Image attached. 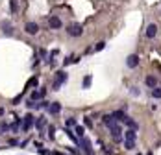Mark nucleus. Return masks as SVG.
Returning a JSON list of instances; mask_svg holds the SVG:
<instances>
[{
    "label": "nucleus",
    "instance_id": "obj_14",
    "mask_svg": "<svg viewBox=\"0 0 161 155\" xmlns=\"http://www.w3.org/2000/svg\"><path fill=\"white\" fill-rule=\"evenodd\" d=\"M124 124H126V126L130 127V129H135V131H137V122H135V120L133 118H130V116H126V120H124Z\"/></svg>",
    "mask_w": 161,
    "mask_h": 155
},
{
    "label": "nucleus",
    "instance_id": "obj_6",
    "mask_svg": "<svg viewBox=\"0 0 161 155\" xmlns=\"http://www.w3.org/2000/svg\"><path fill=\"white\" fill-rule=\"evenodd\" d=\"M126 65L130 68H135L139 65V56L137 54H132V56H128V59H126Z\"/></svg>",
    "mask_w": 161,
    "mask_h": 155
},
{
    "label": "nucleus",
    "instance_id": "obj_31",
    "mask_svg": "<svg viewBox=\"0 0 161 155\" xmlns=\"http://www.w3.org/2000/svg\"><path fill=\"white\" fill-rule=\"evenodd\" d=\"M146 155H152V153H146Z\"/></svg>",
    "mask_w": 161,
    "mask_h": 155
},
{
    "label": "nucleus",
    "instance_id": "obj_1",
    "mask_svg": "<svg viewBox=\"0 0 161 155\" xmlns=\"http://www.w3.org/2000/svg\"><path fill=\"white\" fill-rule=\"evenodd\" d=\"M108 127H109V131H111V137L115 138V141H117V142H120V141H122V127H120L117 122L109 124Z\"/></svg>",
    "mask_w": 161,
    "mask_h": 155
},
{
    "label": "nucleus",
    "instance_id": "obj_26",
    "mask_svg": "<svg viewBox=\"0 0 161 155\" xmlns=\"http://www.w3.org/2000/svg\"><path fill=\"white\" fill-rule=\"evenodd\" d=\"M83 124H85V126H87V127H91V126H93V124H91V118H87V116H85V120H83Z\"/></svg>",
    "mask_w": 161,
    "mask_h": 155
},
{
    "label": "nucleus",
    "instance_id": "obj_17",
    "mask_svg": "<svg viewBox=\"0 0 161 155\" xmlns=\"http://www.w3.org/2000/svg\"><path fill=\"white\" fill-rule=\"evenodd\" d=\"M74 133H76L80 138H83V135H85V129H83V126H76V129H74Z\"/></svg>",
    "mask_w": 161,
    "mask_h": 155
},
{
    "label": "nucleus",
    "instance_id": "obj_25",
    "mask_svg": "<svg viewBox=\"0 0 161 155\" xmlns=\"http://www.w3.org/2000/svg\"><path fill=\"white\" fill-rule=\"evenodd\" d=\"M124 148H126V149H133L135 148V142H126V141H124Z\"/></svg>",
    "mask_w": 161,
    "mask_h": 155
},
{
    "label": "nucleus",
    "instance_id": "obj_5",
    "mask_svg": "<svg viewBox=\"0 0 161 155\" xmlns=\"http://www.w3.org/2000/svg\"><path fill=\"white\" fill-rule=\"evenodd\" d=\"M44 94H46V89H39V91H33L32 94H30V100H32V102H37V100L44 98Z\"/></svg>",
    "mask_w": 161,
    "mask_h": 155
},
{
    "label": "nucleus",
    "instance_id": "obj_29",
    "mask_svg": "<svg viewBox=\"0 0 161 155\" xmlns=\"http://www.w3.org/2000/svg\"><path fill=\"white\" fill-rule=\"evenodd\" d=\"M0 116H4V109L2 107H0Z\"/></svg>",
    "mask_w": 161,
    "mask_h": 155
},
{
    "label": "nucleus",
    "instance_id": "obj_18",
    "mask_svg": "<svg viewBox=\"0 0 161 155\" xmlns=\"http://www.w3.org/2000/svg\"><path fill=\"white\" fill-rule=\"evenodd\" d=\"M44 124H46V120H44V118H37V120H35V127H37V129H41Z\"/></svg>",
    "mask_w": 161,
    "mask_h": 155
},
{
    "label": "nucleus",
    "instance_id": "obj_21",
    "mask_svg": "<svg viewBox=\"0 0 161 155\" xmlns=\"http://www.w3.org/2000/svg\"><path fill=\"white\" fill-rule=\"evenodd\" d=\"M104 48H105V43L100 41V43H96V46H94V52H100V50H104Z\"/></svg>",
    "mask_w": 161,
    "mask_h": 155
},
{
    "label": "nucleus",
    "instance_id": "obj_11",
    "mask_svg": "<svg viewBox=\"0 0 161 155\" xmlns=\"http://www.w3.org/2000/svg\"><path fill=\"white\" fill-rule=\"evenodd\" d=\"M155 35H158V26L152 22V24H148V28H146V37L148 39H154Z\"/></svg>",
    "mask_w": 161,
    "mask_h": 155
},
{
    "label": "nucleus",
    "instance_id": "obj_12",
    "mask_svg": "<svg viewBox=\"0 0 161 155\" xmlns=\"http://www.w3.org/2000/svg\"><path fill=\"white\" fill-rule=\"evenodd\" d=\"M59 111H61V103H58V102H52V103H50V107H48V113H50V114H58Z\"/></svg>",
    "mask_w": 161,
    "mask_h": 155
},
{
    "label": "nucleus",
    "instance_id": "obj_16",
    "mask_svg": "<svg viewBox=\"0 0 161 155\" xmlns=\"http://www.w3.org/2000/svg\"><path fill=\"white\" fill-rule=\"evenodd\" d=\"M146 85H148V87H152V89H155V87H158V79H155L154 76H148L146 78Z\"/></svg>",
    "mask_w": 161,
    "mask_h": 155
},
{
    "label": "nucleus",
    "instance_id": "obj_15",
    "mask_svg": "<svg viewBox=\"0 0 161 155\" xmlns=\"http://www.w3.org/2000/svg\"><path fill=\"white\" fill-rule=\"evenodd\" d=\"M2 30H4V33H6V35H11V22H9V21H4L2 22Z\"/></svg>",
    "mask_w": 161,
    "mask_h": 155
},
{
    "label": "nucleus",
    "instance_id": "obj_9",
    "mask_svg": "<svg viewBox=\"0 0 161 155\" xmlns=\"http://www.w3.org/2000/svg\"><path fill=\"white\" fill-rule=\"evenodd\" d=\"M48 26L52 28V30H59L63 24H61V21H59V17H50L48 19Z\"/></svg>",
    "mask_w": 161,
    "mask_h": 155
},
{
    "label": "nucleus",
    "instance_id": "obj_22",
    "mask_svg": "<svg viewBox=\"0 0 161 155\" xmlns=\"http://www.w3.org/2000/svg\"><path fill=\"white\" fill-rule=\"evenodd\" d=\"M9 8H11V11H13V13H17V9H19L17 0H11V2H9Z\"/></svg>",
    "mask_w": 161,
    "mask_h": 155
},
{
    "label": "nucleus",
    "instance_id": "obj_8",
    "mask_svg": "<svg viewBox=\"0 0 161 155\" xmlns=\"http://www.w3.org/2000/svg\"><path fill=\"white\" fill-rule=\"evenodd\" d=\"M80 144H82L83 152L87 155H93V148H91V142H89V138H80Z\"/></svg>",
    "mask_w": 161,
    "mask_h": 155
},
{
    "label": "nucleus",
    "instance_id": "obj_23",
    "mask_svg": "<svg viewBox=\"0 0 161 155\" xmlns=\"http://www.w3.org/2000/svg\"><path fill=\"white\" fill-rule=\"evenodd\" d=\"M67 127H76V120H74V118H69V120H67Z\"/></svg>",
    "mask_w": 161,
    "mask_h": 155
},
{
    "label": "nucleus",
    "instance_id": "obj_3",
    "mask_svg": "<svg viewBox=\"0 0 161 155\" xmlns=\"http://www.w3.org/2000/svg\"><path fill=\"white\" fill-rule=\"evenodd\" d=\"M67 33L70 37H80L83 33V28H82V24H70V26L67 28Z\"/></svg>",
    "mask_w": 161,
    "mask_h": 155
},
{
    "label": "nucleus",
    "instance_id": "obj_28",
    "mask_svg": "<svg viewBox=\"0 0 161 155\" xmlns=\"http://www.w3.org/2000/svg\"><path fill=\"white\" fill-rule=\"evenodd\" d=\"M17 144H19V142L15 141V138H9V146H17Z\"/></svg>",
    "mask_w": 161,
    "mask_h": 155
},
{
    "label": "nucleus",
    "instance_id": "obj_2",
    "mask_svg": "<svg viewBox=\"0 0 161 155\" xmlns=\"http://www.w3.org/2000/svg\"><path fill=\"white\" fill-rule=\"evenodd\" d=\"M67 78H69V76H67V72H65V70H59V72H58V76H56V79H54V85H52L54 91H58V89L61 87L65 81H67Z\"/></svg>",
    "mask_w": 161,
    "mask_h": 155
},
{
    "label": "nucleus",
    "instance_id": "obj_24",
    "mask_svg": "<svg viewBox=\"0 0 161 155\" xmlns=\"http://www.w3.org/2000/svg\"><path fill=\"white\" fill-rule=\"evenodd\" d=\"M54 133H56V127H54V126H50V127H48V137H50V138H54V137H56Z\"/></svg>",
    "mask_w": 161,
    "mask_h": 155
},
{
    "label": "nucleus",
    "instance_id": "obj_10",
    "mask_svg": "<svg viewBox=\"0 0 161 155\" xmlns=\"http://www.w3.org/2000/svg\"><path fill=\"white\" fill-rule=\"evenodd\" d=\"M24 30H26V33H30V35H35V33L39 32V26H37L35 22H26Z\"/></svg>",
    "mask_w": 161,
    "mask_h": 155
},
{
    "label": "nucleus",
    "instance_id": "obj_13",
    "mask_svg": "<svg viewBox=\"0 0 161 155\" xmlns=\"http://www.w3.org/2000/svg\"><path fill=\"white\" fill-rule=\"evenodd\" d=\"M111 116H113L115 120H119V122H124V120H126V116H128V114L124 113V111H115V113L111 114Z\"/></svg>",
    "mask_w": 161,
    "mask_h": 155
},
{
    "label": "nucleus",
    "instance_id": "obj_19",
    "mask_svg": "<svg viewBox=\"0 0 161 155\" xmlns=\"http://www.w3.org/2000/svg\"><path fill=\"white\" fill-rule=\"evenodd\" d=\"M91 81H93V78H91V76H85V78H83V89H89Z\"/></svg>",
    "mask_w": 161,
    "mask_h": 155
},
{
    "label": "nucleus",
    "instance_id": "obj_27",
    "mask_svg": "<svg viewBox=\"0 0 161 155\" xmlns=\"http://www.w3.org/2000/svg\"><path fill=\"white\" fill-rule=\"evenodd\" d=\"M130 92H132L133 96H137V94H139V89H137V87H132V91H130Z\"/></svg>",
    "mask_w": 161,
    "mask_h": 155
},
{
    "label": "nucleus",
    "instance_id": "obj_32",
    "mask_svg": "<svg viewBox=\"0 0 161 155\" xmlns=\"http://www.w3.org/2000/svg\"><path fill=\"white\" fill-rule=\"evenodd\" d=\"M137 155H141V153H137Z\"/></svg>",
    "mask_w": 161,
    "mask_h": 155
},
{
    "label": "nucleus",
    "instance_id": "obj_4",
    "mask_svg": "<svg viewBox=\"0 0 161 155\" xmlns=\"http://www.w3.org/2000/svg\"><path fill=\"white\" fill-rule=\"evenodd\" d=\"M33 124H35V116H33L32 113H28L26 116L22 118V131H28V129L32 127Z\"/></svg>",
    "mask_w": 161,
    "mask_h": 155
},
{
    "label": "nucleus",
    "instance_id": "obj_7",
    "mask_svg": "<svg viewBox=\"0 0 161 155\" xmlns=\"http://www.w3.org/2000/svg\"><path fill=\"white\" fill-rule=\"evenodd\" d=\"M135 138H137L135 129H126V131H124V141L126 142H135Z\"/></svg>",
    "mask_w": 161,
    "mask_h": 155
},
{
    "label": "nucleus",
    "instance_id": "obj_30",
    "mask_svg": "<svg viewBox=\"0 0 161 155\" xmlns=\"http://www.w3.org/2000/svg\"><path fill=\"white\" fill-rule=\"evenodd\" d=\"M54 155H65V153H59V152H56V153H54Z\"/></svg>",
    "mask_w": 161,
    "mask_h": 155
},
{
    "label": "nucleus",
    "instance_id": "obj_20",
    "mask_svg": "<svg viewBox=\"0 0 161 155\" xmlns=\"http://www.w3.org/2000/svg\"><path fill=\"white\" fill-rule=\"evenodd\" d=\"M152 96H154V98H161V87L152 89Z\"/></svg>",
    "mask_w": 161,
    "mask_h": 155
}]
</instances>
